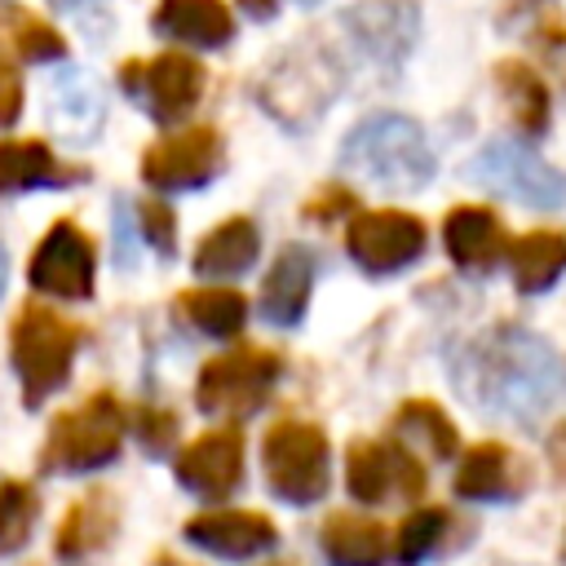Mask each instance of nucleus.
Masks as SVG:
<instances>
[{
    "mask_svg": "<svg viewBox=\"0 0 566 566\" xmlns=\"http://www.w3.org/2000/svg\"><path fill=\"white\" fill-rule=\"evenodd\" d=\"M442 248L464 274H491L500 265V256L509 252V234L491 208L460 203L442 221Z\"/></svg>",
    "mask_w": 566,
    "mask_h": 566,
    "instance_id": "f3484780",
    "label": "nucleus"
},
{
    "mask_svg": "<svg viewBox=\"0 0 566 566\" xmlns=\"http://www.w3.org/2000/svg\"><path fill=\"white\" fill-rule=\"evenodd\" d=\"M340 212H354V195L340 190V186H323V190L305 203V217H310V221H336Z\"/></svg>",
    "mask_w": 566,
    "mask_h": 566,
    "instance_id": "72a5a7b5",
    "label": "nucleus"
},
{
    "mask_svg": "<svg viewBox=\"0 0 566 566\" xmlns=\"http://www.w3.org/2000/svg\"><path fill=\"white\" fill-rule=\"evenodd\" d=\"M283 376V358L274 349L261 345H234L226 354H212L199 367L195 380V407L203 416H226V420H243L252 411H261L274 394Z\"/></svg>",
    "mask_w": 566,
    "mask_h": 566,
    "instance_id": "423d86ee",
    "label": "nucleus"
},
{
    "mask_svg": "<svg viewBox=\"0 0 566 566\" xmlns=\"http://www.w3.org/2000/svg\"><path fill=\"white\" fill-rule=\"evenodd\" d=\"M40 517V495L31 482L22 478H4L0 482V553H18L27 548L31 531Z\"/></svg>",
    "mask_w": 566,
    "mask_h": 566,
    "instance_id": "c85d7f7f",
    "label": "nucleus"
},
{
    "mask_svg": "<svg viewBox=\"0 0 566 566\" xmlns=\"http://www.w3.org/2000/svg\"><path fill=\"white\" fill-rule=\"evenodd\" d=\"M279 566H287V562H279Z\"/></svg>",
    "mask_w": 566,
    "mask_h": 566,
    "instance_id": "ea45409f",
    "label": "nucleus"
},
{
    "mask_svg": "<svg viewBox=\"0 0 566 566\" xmlns=\"http://www.w3.org/2000/svg\"><path fill=\"white\" fill-rule=\"evenodd\" d=\"M469 177L478 186L509 195L517 203H531V208H562L566 203V177L517 142H491L469 164Z\"/></svg>",
    "mask_w": 566,
    "mask_h": 566,
    "instance_id": "1a4fd4ad",
    "label": "nucleus"
},
{
    "mask_svg": "<svg viewBox=\"0 0 566 566\" xmlns=\"http://www.w3.org/2000/svg\"><path fill=\"white\" fill-rule=\"evenodd\" d=\"M137 226H142L146 248H155L164 261L177 252V217H172V208H168V203H159V199L137 203Z\"/></svg>",
    "mask_w": 566,
    "mask_h": 566,
    "instance_id": "7c9ffc66",
    "label": "nucleus"
},
{
    "mask_svg": "<svg viewBox=\"0 0 566 566\" xmlns=\"http://www.w3.org/2000/svg\"><path fill=\"white\" fill-rule=\"evenodd\" d=\"M447 526H451V513H447V509L424 504V509L407 513L402 526H398V539H394L398 562H402V566H420L424 557H433V553L442 548V539H447Z\"/></svg>",
    "mask_w": 566,
    "mask_h": 566,
    "instance_id": "c756f323",
    "label": "nucleus"
},
{
    "mask_svg": "<svg viewBox=\"0 0 566 566\" xmlns=\"http://www.w3.org/2000/svg\"><path fill=\"white\" fill-rule=\"evenodd\" d=\"M345 486L358 504L420 500L424 495V469L402 442L354 438L345 451Z\"/></svg>",
    "mask_w": 566,
    "mask_h": 566,
    "instance_id": "0eeeda50",
    "label": "nucleus"
},
{
    "mask_svg": "<svg viewBox=\"0 0 566 566\" xmlns=\"http://www.w3.org/2000/svg\"><path fill=\"white\" fill-rule=\"evenodd\" d=\"M22 111V84L9 71V62H0V124H13Z\"/></svg>",
    "mask_w": 566,
    "mask_h": 566,
    "instance_id": "f704fd0d",
    "label": "nucleus"
},
{
    "mask_svg": "<svg viewBox=\"0 0 566 566\" xmlns=\"http://www.w3.org/2000/svg\"><path fill=\"white\" fill-rule=\"evenodd\" d=\"M256 252H261V230H256V221H252V217H230V221L212 226V230L199 239L190 265H195L199 279H234V274L252 270Z\"/></svg>",
    "mask_w": 566,
    "mask_h": 566,
    "instance_id": "412c9836",
    "label": "nucleus"
},
{
    "mask_svg": "<svg viewBox=\"0 0 566 566\" xmlns=\"http://www.w3.org/2000/svg\"><path fill=\"white\" fill-rule=\"evenodd\" d=\"M562 562H566V539H562Z\"/></svg>",
    "mask_w": 566,
    "mask_h": 566,
    "instance_id": "58836bf2",
    "label": "nucleus"
},
{
    "mask_svg": "<svg viewBox=\"0 0 566 566\" xmlns=\"http://www.w3.org/2000/svg\"><path fill=\"white\" fill-rule=\"evenodd\" d=\"M340 168L380 186V190H394V195H407V190H420L429 177H433V150L424 142V133L402 119V115H376V119H363L345 146H340Z\"/></svg>",
    "mask_w": 566,
    "mask_h": 566,
    "instance_id": "7ed1b4c3",
    "label": "nucleus"
},
{
    "mask_svg": "<svg viewBox=\"0 0 566 566\" xmlns=\"http://www.w3.org/2000/svg\"><path fill=\"white\" fill-rule=\"evenodd\" d=\"M318 548H323L327 566H380L389 553V535L376 517L332 513L318 531Z\"/></svg>",
    "mask_w": 566,
    "mask_h": 566,
    "instance_id": "4be33fe9",
    "label": "nucleus"
},
{
    "mask_svg": "<svg viewBox=\"0 0 566 566\" xmlns=\"http://www.w3.org/2000/svg\"><path fill=\"white\" fill-rule=\"evenodd\" d=\"M261 473L274 500L318 504L332 486V447L314 420H274L261 438Z\"/></svg>",
    "mask_w": 566,
    "mask_h": 566,
    "instance_id": "39448f33",
    "label": "nucleus"
},
{
    "mask_svg": "<svg viewBox=\"0 0 566 566\" xmlns=\"http://www.w3.org/2000/svg\"><path fill=\"white\" fill-rule=\"evenodd\" d=\"M128 93H142L159 124H177L203 97V66L190 53H159L155 62H128L119 71Z\"/></svg>",
    "mask_w": 566,
    "mask_h": 566,
    "instance_id": "4468645a",
    "label": "nucleus"
},
{
    "mask_svg": "<svg viewBox=\"0 0 566 566\" xmlns=\"http://www.w3.org/2000/svg\"><path fill=\"white\" fill-rule=\"evenodd\" d=\"M345 27L363 40V49L398 57L411 44L416 31V0H376V4H354L345 13Z\"/></svg>",
    "mask_w": 566,
    "mask_h": 566,
    "instance_id": "393cba45",
    "label": "nucleus"
},
{
    "mask_svg": "<svg viewBox=\"0 0 566 566\" xmlns=\"http://www.w3.org/2000/svg\"><path fill=\"white\" fill-rule=\"evenodd\" d=\"M133 429H137V442H142L146 455H164L177 442V416L168 407H155V402L137 411V424Z\"/></svg>",
    "mask_w": 566,
    "mask_h": 566,
    "instance_id": "2f4dec72",
    "label": "nucleus"
},
{
    "mask_svg": "<svg viewBox=\"0 0 566 566\" xmlns=\"http://www.w3.org/2000/svg\"><path fill=\"white\" fill-rule=\"evenodd\" d=\"M495 84H500V97H504L513 124L526 137H539L548 128V84L526 62H513V57L495 66Z\"/></svg>",
    "mask_w": 566,
    "mask_h": 566,
    "instance_id": "bb28decb",
    "label": "nucleus"
},
{
    "mask_svg": "<svg viewBox=\"0 0 566 566\" xmlns=\"http://www.w3.org/2000/svg\"><path fill=\"white\" fill-rule=\"evenodd\" d=\"M155 27L195 49H217L234 35V18L221 0H159Z\"/></svg>",
    "mask_w": 566,
    "mask_h": 566,
    "instance_id": "b1692460",
    "label": "nucleus"
},
{
    "mask_svg": "<svg viewBox=\"0 0 566 566\" xmlns=\"http://www.w3.org/2000/svg\"><path fill=\"white\" fill-rule=\"evenodd\" d=\"M310 287H314V256L296 243H287L270 270H265V283H261V314L265 323L274 327H296L305 318V305H310Z\"/></svg>",
    "mask_w": 566,
    "mask_h": 566,
    "instance_id": "6ab92c4d",
    "label": "nucleus"
},
{
    "mask_svg": "<svg viewBox=\"0 0 566 566\" xmlns=\"http://www.w3.org/2000/svg\"><path fill=\"white\" fill-rule=\"evenodd\" d=\"M239 9H243V13H252V18H274L279 0H239Z\"/></svg>",
    "mask_w": 566,
    "mask_h": 566,
    "instance_id": "e433bc0d",
    "label": "nucleus"
},
{
    "mask_svg": "<svg viewBox=\"0 0 566 566\" xmlns=\"http://www.w3.org/2000/svg\"><path fill=\"white\" fill-rule=\"evenodd\" d=\"M548 464H553L557 482L566 486V420H557V424L548 429Z\"/></svg>",
    "mask_w": 566,
    "mask_h": 566,
    "instance_id": "c9c22d12",
    "label": "nucleus"
},
{
    "mask_svg": "<svg viewBox=\"0 0 566 566\" xmlns=\"http://www.w3.org/2000/svg\"><path fill=\"white\" fill-rule=\"evenodd\" d=\"M177 482L199 500H226L243 482V433L239 424H217L186 442L172 460Z\"/></svg>",
    "mask_w": 566,
    "mask_h": 566,
    "instance_id": "ddd939ff",
    "label": "nucleus"
},
{
    "mask_svg": "<svg viewBox=\"0 0 566 566\" xmlns=\"http://www.w3.org/2000/svg\"><path fill=\"white\" fill-rule=\"evenodd\" d=\"M531 491V464L504 442H473L455 464V495L478 504L522 500Z\"/></svg>",
    "mask_w": 566,
    "mask_h": 566,
    "instance_id": "dca6fc26",
    "label": "nucleus"
},
{
    "mask_svg": "<svg viewBox=\"0 0 566 566\" xmlns=\"http://www.w3.org/2000/svg\"><path fill=\"white\" fill-rule=\"evenodd\" d=\"M124 402L111 389H97L71 411H57L40 442V473H93L119 460L124 451Z\"/></svg>",
    "mask_w": 566,
    "mask_h": 566,
    "instance_id": "20e7f679",
    "label": "nucleus"
},
{
    "mask_svg": "<svg viewBox=\"0 0 566 566\" xmlns=\"http://www.w3.org/2000/svg\"><path fill=\"white\" fill-rule=\"evenodd\" d=\"M221 164H226L221 133L208 124H195V128H181V133L146 146L142 177L155 190H195V186H208L221 172Z\"/></svg>",
    "mask_w": 566,
    "mask_h": 566,
    "instance_id": "9b49d317",
    "label": "nucleus"
},
{
    "mask_svg": "<svg viewBox=\"0 0 566 566\" xmlns=\"http://www.w3.org/2000/svg\"><path fill=\"white\" fill-rule=\"evenodd\" d=\"M93 270H97L93 239L71 217H62L35 243L31 265H27V283L35 292L57 296V301H88L93 296Z\"/></svg>",
    "mask_w": 566,
    "mask_h": 566,
    "instance_id": "9d476101",
    "label": "nucleus"
},
{
    "mask_svg": "<svg viewBox=\"0 0 566 566\" xmlns=\"http://www.w3.org/2000/svg\"><path fill=\"white\" fill-rule=\"evenodd\" d=\"M80 177H84V168L62 164L35 137H9V142H0V195L44 190V186H71Z\"/></svg>",
    "mask_w": 566,
    "mask_h": 566,
    "instance_id": "aec40b11",
    "label": "nucleus"
},
{
    "mask_svg": "<svg viewBox=\"0 0 566 566\" xmlns=\"http://www.w3.org/2000/svg\"><path fill=\"white\" fill-rule=\"evenodd\" d=\"M186 544L212 553V557H226V562H248V557H261L279 544V531L265 513L256 509H212V513H195L186 526H181Z\"/></svg>",
    "mask_w": 566,
    "mask_h": 566,
    "instance_id": "2eb2a0df",
    "label": "nucleus"
},
{
    "mask_svg": "<svg viewBox=\"0 0 566 566\" xmlns=\"http://www.w3.org/2000/svg\"><path fill=\"white\" fill-rule=\"evenodd\" d=\"M424 221L416 212L398 208H376V212H354L345 226V248L358 270L367 274H398L424 252Z\"/></svg>",
    "mask_w": 566,
    "mask_h": 566,
    "instance_id": "6e6552de",
    "label": "nucleus"
},
{
    "mask_svg": "<svg viewBox=\"0 0 566 566\" xmlns=\"http://www.w3.org/2000/svg\"><path fill=\"white\" fill-rule=\"evenodd\" d=\"M13 49H18L27 62H49V57H62V53H66V40H62L49 22L27 18V22L13 31Z\"/></svg>",
    "mask_w": 566,
    "mask_h": 566,
    "instance_id": "473e14b6",
    "label": "nucleus"
},
{
    "mask_svg": "<svg viewBox=\"0 0 566 566\" xmlns=\"http://www.w3.org/2000/svg\"><path fill=\"white\" fill-rule=\"evenodd\" d=\"M4 283H9V256H4V243H0V296H4Z\"/></svg>",
    "mask_w": 566,
    "mask_h": 566,
    "instance_id": "4c0bfd02",
    "label": "nucleus"
},
{
    "mask_svg": "<svg viewBox=\"0 0 566 566\" xmlns=\"http://www.w3.org/2000/svg\"><path fill=\"white\" fill-rule=\"evenodd\" d=\"M84 345V327L62 318L53 305L27 301L18 310V318L9 323V363L22 380V402L27 411L44 407L75 367V354Z\"/></svg>",
    "mask_w": 566,
    "mask_h": 566,
    "instance_id": "f03ea898",
    "label": "nucleus"
},
{
    "mask_svg": "<svg viewBox=\"0 0 566 566\" xmlns=\"http://www.w3.org/2000/svg\"><path fill=\"white\" fill-rule=\"evenodd\" d=\"M455 394L486 416L535 429L566 389V371L553 345L522 323H491L478 336L460 340L451 354Z\"/></svg>",
    "mask_w": 566,
    "mask_h": 566,
    "instance_id": "f257e3e1",
    "label": "nucleus"
},
{
    "mask_svg": "<svg viewBox=\"0 0 566 566\" xmlns=\"http://www.w3.org/2000/svg\"><path fill=\"white\" fill-rule=\"evenodd\" d=\"M336 93V71L327 66L323 53H287L265 80H261V102L270 115H279L287 128H301L323 115V106Z\"/></svg>",
    "mask_w": 566,
    "mask_h": 566,
    "instance_id": "f8f14e48",
    "label": "nucleus"
},
{
    "mask_svg": "<svg viewBox=\"0 0 566 566\" xmlns=\"http://www.w3.org/2000/svg\"><path fill=\"white\" fill-rule=\"evenodd\" d=\"M172 310H177L195 332H203V336H212V340H226V336H234V332L248 323V301H243V292H234V287H186V292L172 301Z\"/></svg>",
    "mask_w": 566,
    "mask_h": 566,
    "instance_id": "a878e982",
    "label": "nucleus"
},
{
    "mask_svg": "<svg viewBox=\"0 0 566 566\" xmlns=\"http://www.w3.org/2000/svg\"><path fill=\"white\" fill-rule=\"evenodd\" d=\"M504 256H509L517 292H526V296L548 292L566 274V234L562 230H526L509 243Z\"/></svg>",
    "mask_w": 566,
    "mask_h": 566,
    "instance_id": "5701e85b",
    "label": "nucleus"
},
{
    "mask_svg": "<svg viewBox=\"0 0 566 566\" xmlns=\"http://www.w3.org/2000/svg\"><path fill=\"white\" fill-rule=\"evenodd\" d=\"M394 429H398V438L420 442L429 460H451L460 451V433H455L451 416L433 398H407L394 411Z\"/></svg>",
    "mask_w": 566,
    "mask_h": 566,
    "instance_id": "cd10ccee",
    "label": "nucleus"
},
{
    "mask_svg": "<svg viewBox=\"0 0 566 566\" xmlns=\"http://www.w3.org/2000/svg\"><path fill=\"white\" fill-rule=\"evenodd\" d=\"M115 531H119V500H115V491L93 486L66 509V517L57 526V539H53V553L66 566L88 562L115 539Z\"/></svg>",
    "mask_w": 566,
    "mask_h": 566,
    "instance_id": "a211bd4d",
    "label": "nucleus"
}]
</instances>
